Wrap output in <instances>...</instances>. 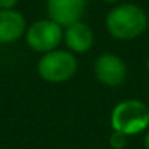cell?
Masks as SVG:
<instances>
[{"label":"cell","mask_w":149,"mask_h":149,"mask_svg":"<svg viewBox=\"0 0 149 149\" xmlns=\"http://www.w3.org/2000/svg\"><path fill=\"white\" fill-rule=\"evenodd\" d=\"M27 26L26 16L19 10H0V45H10L23 39Z\"/></svg>","instance_id":"7"},{"label":"cell","mask_w":149,"mask_h":149,"mask_svg":"<svg viewBox=\"0 0 149 149\" xmlns=\"http://www.w3.org/2000/svg\"><path fill=\"white\" fill-rule=\"evenodd\" d=\"M63 42L66 45V50H69L74 55L87 53L93 48V43H95L93 29L84 21H77L71 26L64 27Z\"/></svg>","instance_id":"8"},{"label":"cell","mask_w":149,"mask_h":149,"mask_svg":"<svg viewBox=\"0 0 149 149\" xmlns=\"http://www.w3.org/2000/svg\"><path fill=\"white\" fill-rule=\"evenodd\" d=\"M127 138L123 133H119V132H112V135L109 136V146L112 149H123L127 146Z\"/></svg>","instance_id":"9"},{"label":"cell","mask_w":149,"mask_h":149,"mask_svg":"<svg viewBox=\"0 0 149 149\" xmlns=\"http://www.w3.org/2000/svg\"><path fill=\"white\" fill-rule=\"evenodd\" d=\"M19 0H0V10H15Z\"/></svg>","instance_id":"10"},{"label":"cell","mask_w":149,"mask_h":149,"mask_svg":"<svg viewBox=\"0 0 149 149\" xmlns=\"http://www.w3.org/2000/svg\"><path fill=\"white\" fill-rule=\"evenodd\" d=\"M93 71L98 82L111 88L122 85L127 79V64L119 55L101 53L93 64Z\"/></svg>","instance_id":"5"},{"label":"cell","mask_w":149,"mask_h":149,"mask_svg":"<svg viewBox=\"0 0 149 149\" xmlns=\"http://www.w3.org/2000/svg\"><path fill=\"white\" fill-rule=\"evenodd\" d=\"M79 69V61L69 50L56 48L45 53L37 61V74L50 84H63L71 80Z\"/></svg>","instance_id":"3"},{"label":"cell","mask_w":149,"mask_h":149,"mask_svg":"<svg viewBox=\"0 0 149 149\" xmlns=\"http://www.w3.org/2000/svg\"><path fill=\"white\" fill-rule=\"evenodd\" d=\"M63 39H64V29L48 18L34 21L32 24L27 26L26 34H24L27 47L40 55H45V53L59 48Z\"/></svg>","instance_id":"4"},{"label":"cell","mask_w":149,"mask_h":149,"mask_svg":"<svg viewBox=\"0 0 149 149\" xmlns=\"http://www.w3.org/2000/svg\"><path fill=\"white\" fill-rule=\"evenodd\" d=\"M106 31L117 40L138 39L148 29L149 18L144 8L136 3H119L106 15Z\"/></svg>","instance_id":"1"},{"label":"cell","mask_w":149,"mask_h":149,"mask_svg":"<svg viewBox=\"0 0 149 149\" xmlns=\"http://www.w3.org/2000/svg\"><path fill=\"white\" fill-rule=\"evenodd\" d=\"M143 143H144V148L149 149V130L144 133V138H143Z\"/></svg>","instance_id":"11"},{"label":"cell","mask_w":149,"mask_h":149,"mask_svg":"<svg viewBox=\"0 0 149 149\" xmlns=\"http://www.w3.org/2000/svg\"><path fill=\"white\" fill-rule=\"evenodd\" d=\"M103 2H106V3H116V5H119L122 0H103Z\"/></svg>","instance_id":"12"},{"label":"cell","mask_w":149,"mask_h":149,"mask_svg":"<svg viewBox=\"0 0 149 149\" xmlns=\"http://www.w3.org/2000/svg\"><path fill=\"white\" fill-rule=\"evenodd\" d=\"M109 123L112 127V132L123 133L125 136L148 132L149 107L141 100H123L112 107Z\"/></svg>","instance_id":"2"},{"label":"cell","mask_w":149,"mask_h":149,"mask_svg":"<svg viewBox=\"0 0 149 149\" xmlns=\"http://www.w3.org/2000/svg\"><path fill=\"white\" fill-rule=\"evenodd\" d=\"M45 8L48 19L55 21L64 29L77 21H82L87 0H47Z\"/></svg>","instance_id":"6"},{"label":"cell","mask_w":149,"mask_h":149,"mask_svg":"<svg viewBox=\"0 0 149 149\" xmlns=\"http://www.w3.org/2000/svg\"><path fill=\"white\" fill-rule=\"evenodd\" d=\"M146 69H148V72H149V58H148V63H146Z\"/></svg>","instance_id":"13"}]
</instances>
